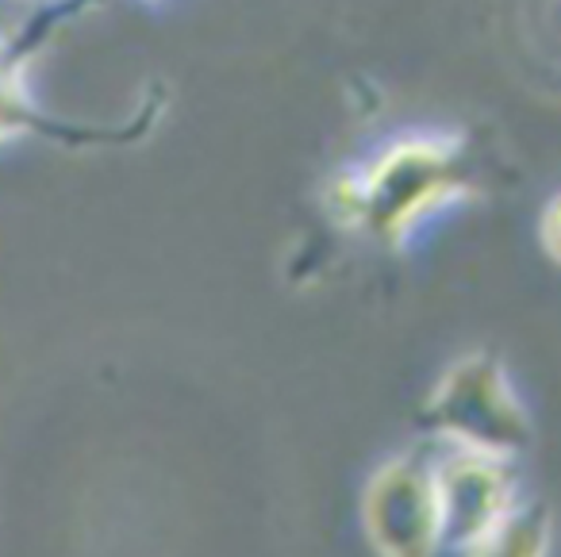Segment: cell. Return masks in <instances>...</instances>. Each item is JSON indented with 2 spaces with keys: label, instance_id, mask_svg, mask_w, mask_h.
<instances>
[{
  "label": "cell",
  "instance_id": "cell-7",
  "mask_svg": "<svg viewBox=\"0 0 561 557\" xmlns=\"http://www.w3.org/2000/svg\"><path fill=\"white\" fill-rule=\"evenodd\" d=\"M538 235H542V250L550 262H558V196H550L542 212V224H538Z\"/></svg>",
  "mask_w": 561,
  "mask_h": 557
},
{
  "label": "cell",
  "instance_id": "cell-8",
  "mask_svg": "<svg viewBox=\"0 0 561 557\" xmlns=\"http://www.w3.org/2000/svg\"><path fill=\"white\" fill-rule=\"evenodd\" d=\"M24 4H39V0H24Z\"/></svg>",
  "mask_w": 561,
  "mask_h": 557
},
{
  "label": "cell",
  "instance_id": "cell-1",
  "mask_svg": "<svg viewBox=\"0 0 561 557\" xmlns=\"http://www.w3.org/2000/svg\"><path fill=\"white\" fill-rule=\"evenodd\" d=\"M469 196L466 143L454 132H408L331 181V208L351 231L400 250Z\"/></svg>",
  "mask_w": 561,
  "mask_h": 557
},
{
  "label": "cell",
  "instance_id": "cell-4",
  "mask_svg": "<svg viewBox=\"0 0 561 557\" xmlns=\"http://www.w3.org/2000/svg\"><path fill=\"white\" fill-rule=\"evenodd\" d=\"M431 469H435L438 515H443V549H458V554L469 549L489 531H496L523 500L515 462L446 446L443 457H431Z\"/></svg>",
  "mask_w": 561,
  "mask_h": 557
},
{
  "label": "cell",
  "instance_id": "cell-6",
  "mask_svg": "<svg viewBox=\"0 0 561 557\" xmlns=\"http://www.w3.org/2000/svg\"><path fill=\"white\" fill-rule=\"evenodd\" d=\"M35 109H32V96H27L24 81L16 78V70L9 66H0V143L4 139H16L32 127Z\"/></svg>",
  "mask_w": 561,
  "mask_h": 557
},
{
  "label": "cell",
  "instance_id": "cell-5",
  "mask_svg": "<svg viewBox=\"0 0 561 557\" xmlns=\"http://www.w3.org/2000/svg\"><path fill=\"white\" fill-rule=\"evenodd\" d=\"M553 519L542 500H519L515 511L481 542L461 549V557H550Z\"/></svg>",
  "mask_w": 561,
  "mask_h": 557
},
{
  "label": "cell",
  "instance_id": "cell-3",
  "mask_svg": "<svg viewBox=\"0 0 561 557\" xmlns=\"http://www.w3.org/2000/svg\"><path fill=\"white\" fill-rule=\"evenodd\" d=\"M362 523L377 557H438L443 515L431 457H389L366 485Z\"/></svg>",
  "mask_w": 561,
  "mask_h": 557
},
{
  "label": "cell",
  "instance_id": "cell-2",
  "mask_svg": "<svg viewBox=\"0 0 561 557\" xmlns=\"http://www.w3.org/2000/svg\"><path fill=\"white\" fill-rule=\"evenodd\" d=\"M427 427L446 446L500 462H519L535 442L530 411L523 408L504 362L492 354H466L438 377L427 400Z\"/></svg>",
  "mask_w": 561,
  "mask_h": 557
}]
</instances>
